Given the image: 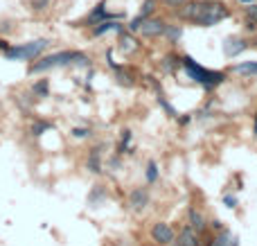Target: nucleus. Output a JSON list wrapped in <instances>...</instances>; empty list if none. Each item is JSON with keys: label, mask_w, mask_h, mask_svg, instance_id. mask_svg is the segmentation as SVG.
<instances>
[{"label": "nucleus", "mask_w": 257, "mask_h": 246, "mask_svg": "<svg viewBox=\"0 0 257 246\" xmlns=\"http://www.w3.org/2000/svg\"><path fill=\"white\" fill-rule=\"evenodd\" d=\"M104 19H108V14H106V12H104V3H102V5H97V7H95V12L88 16V21H86V23H90V25H93L95 21H104Z\"/></svg>", "instance_id": "16"}, {"label": "nucleus", "mask_w": 257, "mask_h": 246, "mask_svg": "<svg viewBox=\"0 0 257 246\" xmlns=\"http://www.w3.org/2000/svg\"><path fill=\"white\" fill-rule=\"evenodd\" d=\"M72 136L75 138H86V136H90V129H72Z\"/></svg>", "instance_id": "22"}, {"label": "nucleus", "mask_w": 257, "mask_h": 246, "mask_svg": "<svg viewBox=\"0 0 257 246\" xmlns=\"http://www.w3.org/2000/svg\"><path fill=\"white\" fill-rule=\"evenodd\" d=\"M156 178H158V167H156V163L151 160V163L147 165V181H149V183H153Z\"/></svg>", "instance_id": "19"}, {"label": "nucleus", "mask_w": 257, "mask_h": 246, "mask_svg": "<svg viewBox=\"0 0 257 246\" xmlns=\"http://www.w3.org/2000/svg\"><path fill=\"white\" fill-rule=\"evenodd\" d=\"M176 246H196V232L189 230V228H185L183 232H180L178 241H176Z\"/></svg>", "instance_id": "10"}, {"label": "nucleus", "mask_w": 257, "mask_h": 246, "mask_svg": "<svg viewBox=\"0 0 257 246\" xmlns=\"http://www.w3.org/2000/svg\"><path fill=\"white\" fill-rule=\"evenodd\" d=\"M140 30H142V34L147 39H153V37H160L162 32H165V23L162 21H144L142 25H140Z\"/></svg>", "instance_id": "7"}, {"label": "nucleus", "mask_w": 257, "mask_h": 246, "mask_svg": "<svg viewBox=\"0 0 257 246\" xmlns=\"http://www.w3.org/2000/svg\"><path fill=\"white\" fill-rule=\"evenodd\" d=\"M203 10H205V3H201V0H187V3H183V7L178 10V16L183 21H192V23H196V21L201 19Z\"/></svg>", "instance_id": "5"}, {"label": "nucleus", "mask_w": 257, "mask_h": 246, "mask_svg": "<svg viewBox=\"0 0 257 246\" xmlns=\"http://www.w3.org/2000/svg\"><path fill=\"white\" fill-rule=\"evenodd\" d=\"M246 16L252 25H257V5H248L246 7Z\"/></svg>", "instance_id": "21"}, {"label": "nucleus", "mask_w": 257, "mask_h": 246, "mask_svg": "<svg viewBox=\"0 0 257 246\" xmlns=\"http://www.w3.org/2000/svg\"><path fill=\"white\" fill-rule=\"evenodd\" d=\"M147 203H149L147 190H144V187H138V190H133V194H131V208H133V210H142Z\"/></svg>", "instance_id": "8"}, {"label": "nucleus", "mask_w": 257, "mask_h": 246, "mask_svg": "<svg viewBox=\"0 0 257 246\" xmlns=\"http://www.w3.org/2000/svg\"><path fill=\"white\" fill-rule=\"evenodd\" d=\"M32 95L34 97H48V79H41L32 86Z\"/></svg>", "instance_id": "15"}, {"label": "nucleus", "mask_w": 257, "mask_h": 246, "mask_svg": "<svg viewBox=\"0 0 257 246\" xmlns=\"http://www.w3.org/2000/svg\"><path fill=\"white\" fill-rule=\"evenodd\" d=\"M48 129H52L50 122H34V127H32V136H41V133L48 131Z\"/></svg>", "instance_id": "18"}, {"label": "nucleus", "mask_w": 257, "mask_h": 246, "mask_svg": "<svg viewBox=\"0 0 257 246\" xmlns=\"http://www.w3.org/2000/svg\"><path fill=\"white\" fill-rule=\"evenodd\" d=\"M234 73H237V75H246V77H250V75H257V61L237 64V66H234Z\"/></svg>", "instance_id": "11"}, {"label": "nucleus", "mask_w": 257, "mask_h": 246, "mask_svg": "<svg viewBox=\"0 0 257 246\" xmlns=\"http://www.w3.org/2000/svg\"><path fill=\"white\" fill-rule=\"evenodd\" d=\"M255 133H257V120H255Z\"/></svg>", "instance_id": "26"}, {"label": "nucleus", "mask_w": 257, "mask_h": 246, "mask_svg": "<svg viewBox=\"0 0 257 246\" xmlns=\"http://www.w3.org/2000/svg\"><path fill=\"white\" fill-rule=\"evenodd\" d=\"M120 43H122V50H124V52H131V50H135V41H131V39L129 37H122L120 39Z\"/></svg>", "instance_id": "20"}, {"label": "nucleus", "mask_w": 257, "mask_h": 246, "mask_svg": "<svg viewBox=\"0 0 257 246\" xmlns=\"http://www.w3.org/2000/svg\"><path fill=\"white\" fill-rule=\"evenodd\" d=\"M225 203H228V208H234L237 201H234V196H225Z\"/></svg>", "instance_id": "24"}, {"label": "nucleus", "mask_w": 257, "mask_h": 246, "mask_svg": "<svg viewBox=\"0 0 257 246\" xmlns=\"http://www.w3.org/2000/svg\"><path fill=\"white\" fill-rule=\"evenodd\" d=\"M183 66H185V70H187L189 79H194V82L203 84L205 88H212V86H216V84L223 82V75H221V73H216V70H205V68H201V66H198L196 61L192 59V57H185V59H183Z\"/></svg>", "instance_id": "3"}, {"label": "nucleus", "mask_w": 257, "mask_h": 246, "mask_svg": "<svg viewBox=\"0 0 257 246\" xmlns=\"http://www.w3.org/2000/svg\"><path fill=\"white\" fill-rule=\"evenodd\" d=\"M70 64H88V57L84 52H77V50H66V52H57V55H50L43 57L41 61L30 66V75L34 73H45L50 68H59V66H70Z\"/></svg>", "instance_id": "1"}, {"label": "nucleus", "mask_w": 257, "mask_h": 246, "mask_svg": "<svg viewBox=\"0 0 257 246\" xmlns=\"http://www.w3.org/2000/svg\"><path fill=\"white\" fill-rule=\"evenodd\" d=\"M241 3H250V0H241Z\"/></svg>", "instance_id": "27"}, {"label": "nucleus", "mask_w": 257, "mask_h": 246, "mask_svg": "<svg viewBox=\"0 0 257 246\" xmlns=\"http://www.w3.org/2000/svg\"><path fill=\"white\" fill-rule=\"evenodd\" d=\"M225 16H228V12H225V7L221 5V3H205V10H203L201 19L196 21V25H203V28H212V25H216L219 21H223Z\"/></svg>", "instance_id": "4"}, {"label": "nucleus", "mask_w": 257, "mask_h": 246, "mask_svg": "<svg viewBox=\"0 0 257 246\" xmlns=\"http://www.w3.org/2000/svg\"><path fill=\"white\" fill-rule=\"evenodd\" d=\"M106 32H120V25L111 23V21H104V23H99V28H95V37H102Z\"/></svg>", "instance_id": "13"}, {"label": "nucleus", "mask_w": 257, "mask_h": 246, "mask_svg": "<svg viewBox=\"0 0 257 246\" xmlns=\"http://www.w3.org/2000/svg\"><path fill=\"white\" fill-rule=\"evenodd\" d=\"M48 0H32V10H45Z\"/></svg>", "instance_id": "23"}, {"label": "nucleus", "mask_w": 257, "mask_h": 246, "mask_svg": "<svg viewBox=\"0 0 257 246\" xmlns=\"http://www.w3.org/2000/svg\"><path fill=\"white\" fill-rule=\"evenodd\" d=\"M212 246H239V244H237V237H232L230 232H223V235L214 237Z\"/></svg>", "instance_id": "12"}, {"label": "nucleus", "mask_w": 257, "mask_h": 246, "mask_svg": "<svg viewBox=\"0 0 257 246\" xmlns=\"http://www.w3.org/2000/svg\"><path fill=\"white\" fill-rule=\"evenodd\" d=\"M243 48H246V43L237 41V39H228V41L223 43V50H225V55H228V57H234L237 52H241Z\"/></svg>", "instance_id": "9"}, {"label": "nucleus", "mask_w": 257, "mask_h": 246, "mask_svg": "<svg viewBox=\"0 0 257 246\" xmlns=\"http://www.w3.org/2000/svg\"><path fill=\"white\" fill-rule=\"evenodd\" d=\"M48 46H50L48 39H36V41H30V43H25V46H9L7 50H5V59L7 61H18V59L32 61V59H36Z\"/></svg>", "instance_id": "2"}, {"label": "nucleus", "mask_w": 257, "mask_h": 246, "mask_svg": "<svg viewBox=\"0 0 257 246\" xmlns=\"http://www.w3.org/2000/svg\"><path fill=\"white\" fill-rule=\"evenodd\" d=\"M189 219H192V223H194V230H203V228H205V219H203L196 210H189Z\"/></svg>", "instance_id": "17"}, {"label": "nucleus", "mask_w": 257, "mask_h": 246, "mask_svg": "<svg viewBox=\"0 0 257 246\" xmlns=\"http://www.w3.org/2000/svg\"><path fill=\"white\" fill-rule=\"evenodd\" d=\"M88 169H90V172H95V174L102 172V165H99V149L90 151V156H88Z\"/></svg>", "instance_id": "14"}, {"label": "nucleus", "mask_w": 257, "mask_h": 246, "mask_svg": "<svg viewBox=\"0 0 257 246\" xmlns=\"http://www.w3.org/2000/svg\"><path fill=\"white\" fill-rule=\"evenodd\" d=\"M7 48H9V43H7V41H5V39H0V50H3V52H5V50H7Z\"/></svg>", "instance_id": "25"}, {"label": "nucleus", "mask_w": 257, "mask_h": 246, "mask_svg": "<svg viewBox=\"0 0 257 246\" xmlns=\"http://www.w3.org/2000/svg\"><path fill=\"white\" fill-rule=\"evenodd\" d=\"M151 235H153V239L158 241V244H162V246H167V244H171L174 241V228L169 226V223H156V226L151 228Z\"/></svg>", "instance_id": "6"}]
</instances>
